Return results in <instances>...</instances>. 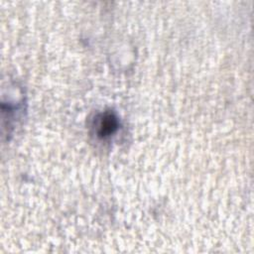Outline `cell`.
Returning a JSON list of instances; mask_svg holds the SVG:
<instances>
[{
	"label": "cell",
	"mask_w": 254,
	"mask_h": 254,
	"mask_svg": "<svg viewBox=\"0 0 254 254\" xmlns=\"http://www.w3.org/2000/svg\"><path fill=\"white\" fill-rule=\"evenodd\" d=\"M118 126V118L113 112L110 111L99 113L93 121V128L95 134L98 138L101 139H105L112 136L117 131Z\"/></svg>",
	"instance_id": "obj_1"
}]
</instances>
